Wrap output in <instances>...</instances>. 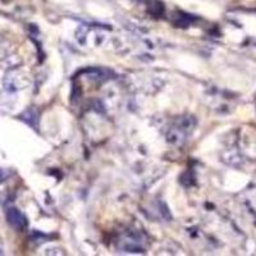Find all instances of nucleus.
<instances>
[{
	"instance_id": "f257e3e1",
	"label": "nucleus",
	"mask_w": 256,
	"mask_h": 256,
	"mask_svg": "<svg viewBox=\"0 0 256 256\" xmlns=\"http://www.w3.org/2000/svg\"><path fill=\"white\" fill-rule=\"evenodd\" d=\"M195 118L194 116H182L178 118L177 122L170 127L168 132V141L174 145H182L184 141H187L190 134H192L195 128Z\"/></svg>"
},
{
	"instance_id": "f03ea898",
	"label": "nucleus",
	"mask_w": 256,
	"mask_h": 256,
	"mask_svg": "<svg viewBox=\"0 0 256 256\" xmlns=\"http://www.w3.org/2000/svg\"><path fill=\"white\" fill-rule=\"evenodd\" d=\"M6 218H8L9 223L12 224L14 228H17V230H24L27 226L26 216L18 209H14V208H12V209H9L6 212Z\"/></svg>"
}]
</instances>
